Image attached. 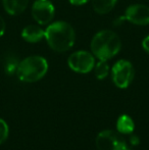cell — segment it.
Wrapping results in <instances>:
<instances>
[{"label": "cell", "mask_w": 149, "mask_h": 150, "mask_svg": "<svg viewBox=\"0 0 149 150\" xmlns=\"http://www.w3.org/2000/svg\"><path fill=\"white\" fill-rule=\"evenodd\" d=\"M121 47L119 37L110 30L100 31L91 41V50L99 60H108L115 56Z\"/></svg>", "instance_id": "2"}, {"label": "cell", "mask_w": 149, "mask_h": 150, "mask_svg": "<svg viewBox=\"0 0 149 150\" xmlns=\"http://www.w3.org/2000/svg\"><path fill=\"white\" fill-rule=\"evenodd\" d=\"M117 0H92L94 10L99 14H105L114 7Z\"/></svg>", "instance_id": "12"}, {"label": "cell", "mask_w": 149, "mask_h": 150, "mask_svg": "<svg viewBox=\"0 0 149 150\" xmlns=\"http://www.w3.org/2000/svg\"><path fill=\"white\" fill-rule=\"evenodd\" d=\"M22 37L29 43H37L42 38L45 37V31L39 26L30 25L24 28L22 32Z\"/></svg>", "instance_id": "9"}, {"label": "cell", "mask_w": 149, "mask_h": 150, "mask_svg": "<svg viewBox=\"0 0 149 150\" xmlns=\"http://www.w3.org/2000/svg\"><path fill=\"white\" fill-rule=\"evenodd\" d=\"M18 60L16 57L12 54H8L5 57V61H4V69H5V73L7 75H13L16 73L18 67Z\"/></svg>", "instance_id": "13"}, {"label": "cell", "mask_w": 149, "mask_h": 150, "mask_svg": "<svg viewBox=\"0 0 149 150\" xmlns=\"http://www.w3.org/2000/svg\"><path fill=\"white\" fill-rule=\"evenodd\" d=\"M130 143H131L132 145H134V146H136V145H138L140 143V139L138 138V136H136V135H132V136L130 137Z\"/></svg>", "instance_id": "17"}, {"label": "cell", "mask_w": 149, "mask_h": 150, "mask_svg": "<svg viewBox=\"0 0 149 150\" xmlns=\"http://www.w3.org/2000/svg\"><path fill=\"white\" fill-rule=\"evenodd\" d=\"M125 18L138 26L149 25V7L143 4H134L127 8Z\"/></svg>", "instance_id": "8"}, {"label": "cell", "mask_w": 149, "mask_h": 150, "mask_svg": "<svg viewBox=\"0 0 149 150\" xmlns=\"http://www.w3.org/2000/svg\"><path fill=\"white\" fill-rule=\"evenodd\" d=\"M9 134V128L4 120L0 119V144L4 143L6 141Z\"/></svg>", "instance_id": "15"}, {"label": "cell", "mask_w": 149, "mask_h": 150, "mask_svg": "<svg viewBox=\"0 0 149 150\" xmlns=\"http://www.w3.org/2000/svg\"><path fill=\"white\" fill-rule=\"evenodd\" d=\"M98 150H127V143L121 133L112 130H104L96 137Z\"/></svg>", "instance_id": "4"}, {"label": "cell", "mask_w": 149, "mask_h": 150, "mask_svg": "<svg viewBox=\"0 0 149 150\" xmlns=\"http://www.w3.org/2000/svg\"><path fill=\"white\" fill-rule=\"evenodd\" d=\"M28 2L29 0H2L5 11L11 16L22 13L28 6Z\"/></svg>", "instance_id": "10"}, {"label": "cell", "mask_w": 149, "mask_h": 150, "mask_svg": "<svg viewBox=\"0 0 149 150\" xmlns=\"http://www.w3.org/2000/svg\"><path fill=\"white\" fill-rule=\"evenodd\" d=\"M112 76L114 85L121 89H125L133 81L134 67L130 61L121 59L112 67Z\"/></svg>", "instance_id": "5"}, {"label": "cell", "mask_w": 149, "mask_h": 150, "mask_svg": "<svg viewBox=\"0 0 149 150\" xmlns=\"http://www.w3.org/2000/svg\"><path fill=\"white\" fill-rule=\"evenodd\" d=\"M127 150H128V149H127Z\"/></svg>", "instance_id": "20"}, {"label": "cell", "mask_w": 149, "mask_h": 150, "mask_svg": "<svg viewBox=\"0 0 149 150\" xmlns=\"http://www.w3.org/2000/svg\"><path fill=\"white\" fill-rule=\"evenodd\" d=\"M68 67L76 73L87 74L93 69L95 65L94 56L88 51H77L71 54L68 59Z\"/></svg>", "instance_id": "6"}, {"label": "cell", "mask_w": 149, "mask_h": 150, "mask_svg": "<svg viewBox=\"0 0 149 150\" xmlns=\"http://www.w3.org/2000/svg\"><path fill=\"white\" fill-rule=\"evenodd\" d=\"M45 39L52 50L56 52H66L70 50L75 43V30L66 22L53 23L46 28Z\"/></svg>", "instance_id": "1"}, {"label": "cell", "mask_w": 149, "mask_h": 150, "mask_svg": "<svg viewBox=\"0 0 149 150\" xmlns=\"http://www.w3.org/2000/svg\"><path fill=\"white\" fill-rule=\"evenodd\" d=\"M135 128V124H134L133 120L131 117L127 115H123L119 117L117 122V132L121 134H132Z\"/></svg>", "instance_id": "11"}, {"label": "cell", "mask_w": 149, "mask_h": 150, "mask_svg": "<svg viewBox=\"0 0 149 150\" xmlns=\"http://www.w3.org/2000/svg\"><path fill=\"white\" fill-rule=\"evenodd\" d=\"M89 0H70V2L73 5H83V4L87 3Z\"/></svg>", "instance_id": "19"}, {"label": "cell", "mask_w": 149, "mask_h": 150, "mask_svg": "<svg viewBox=\"0 0 149 150\" xmlns=\"http://www.w3.org/2000/svg\"><path fill=\"white\" fill-rule=\"evenodd\" d=\"M55 10L49 0H36L33 4L32 14L39 25H47L53 18Z\"/></svg>", "instance_id": "7"}, {"label": "cell", "mask_w": 149, "mask_h": 150, "mask_svg": "<svg viewBox=\"0 0 149 150\" xmlns=\"http://www.w3.org/2000/svg\"><path fill=\"white\" fill-rule=\"evenodd\" d=\"M142 47H143V49L149 54V36L144 38L143 42H142Z\"/></svg>", "instance_id": "16"}, {"label": "cell", "mask_w": 149, "mask_h": 150, "mask_svg": "<svg viewBox=\"0 0 149 150\" xmlns=\"http://www.w3.org/2000/svg\"><path fill=\"white\" fill-rule=\"evenodd\" d=\"M48 71L47 60L42 56H29L18 63L16 74L20 81L34 83L41 80Z\"/></svg>", "instance_id": "3"}, {"label": "cell", "mask_w": 149, "mask_h": 150, "mask_svg": "<svg viewBox=\"0 0 149 150\" xmlns=\"http://www.w3.org/2000/svg\"><path fill=\"white\" fill-rule=\"evenodd\" d=\"M94 71H95V76L98 80H103L104 78L107 77L108 71H109V67L108 64L106 63V60H100L96 65H94Z\"/></svg>", "instance_id": "14"}, {"label": "cell", "mask_w": 149, "mask_h": 150, "mask_svg": "<svg viewBox=\"0 0 149 150\" xmlns=\"http://www.w3.org/2000/svg\"><path fill=\"white\" fill-rule=\"evenodd\" d=\"M4 32H5V22L2 18V16H0V37L3 35Z\"/></svg>", "instance_id": "18"}]
</instances>
